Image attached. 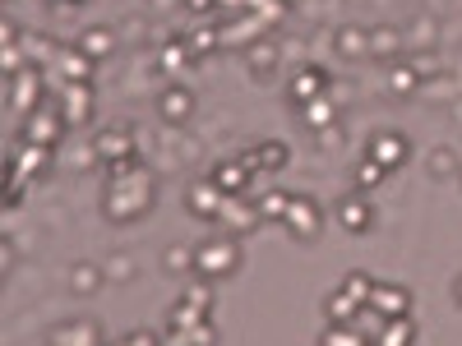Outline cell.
<instances>
[{"mask_svg": "<svg viewBox=\"0 0 462 346\" xmlns=\"http://www.w3.org/2000/svg\"><path fill=\"white\" fill-rule=\"evenodd\" d=\"M158 204V176L139 162H116L106 167V185H102V217L125 226L152 213Z\"/></svg>", "mask_w": 462, "mask_h": 346, "instance_id": "6da1fadb", "label": "cell"}, {"mask_svg": "<svg viewBox=\"0 0 462 346\" xmlns=\"http://www.w3.org/2000/svg\"><path fill=\"white\" fill-rule=\"evenodd\" d=\"M236 268H241V236L217 231V236H208V241L195 245V273L204 282H226Z\"/></svg>", "mask_w": 462, "mask_h": 346, "instance_id": "7a4b0ae2", "label": "cell"}, {"mask_svg": "<svg viewBox=\"0 0 462 346\" xmlns=\"http://www.w3.org/2000/svg\"><path fill=\"white\" fill-rule=\"evenodd\" d=\"M42 102H47V79H42V69H37V65H23V69L5 74V106L10 111L28 115Z\"/></svg>", "mask_w": 462, "mask_h": 346, "instance_id": "3957f363", "label": "cell"}, {"mask_svg": "<svg viewBox=\"0 0 462 346\" xmlns=\"http://www.w3.org/2000/svg\"><path fill=\"white\" fill-rule=\"evenodd\" d=\"M65 115H60V102H42L37 111H28L23 115V125H19V139H28V143H42V148H56V143H65Z\"/></svg>", "mask_w": 462, "mask_h": 346, "instance_id": "277c9868", "label": "cell"}, {"mask_svg": "<svg viewBox=\"0 0 462 346\" xmlns=\"http://www.w3.org/2000/svg\"><path fill=\"white\" fill-rule=\"evenodd\" d=\"M134 148H139V134H134V125H125V121L106 125V130L93 139V152H97V162H102V167L134 162Z\"/></svg>", "mask_w": 462, "mask_h": 346, "instance_id": "5b68a950", "label": "cell"}, {"mask_svg": "<svg viewBox=\"0 0 462 346\" xmlns=\"http://www.w3.org/2000/svg\"><path fill=\"white\" fill-rule=\"evenodd\" d=\"M222 204H226V189H222V185H217L213 176H195V180L185 185V213H189V217L217 222Z\"/></svg>", "mask_w": 462, "mask_h": 346, "instance_id": "8992f818", "label": "cell"}, {"mask_svg": "<svg viewBox=\"0 0 462 346\" xmlns=\"http://www.w3.org/2000/svg\"><path fill=\"white\" fill-rule=\"evenodd\" d=\"M282 226H287V236H296V241H315L324 231V208L310 195H291V208H287Z\"/></svg>", "mask_w": 462, "mask_h": 346, "instance_id": "52a82bcc", "label": "cell"}, {"mask_svg": "<svg viewBox=\"0 0 462 346\" xmlns=\"http://www.w3.org/2000/svg\"><path fill=\"white\" fill-rule=\"evenodd\" d=\"M51 152L56 148H42V143H28V139H14L10 143V176L19 180H37L51 171Z\"/></svg>", "mask_w": 462, "mask_h": 346, "instance_id": "ba28073f", "label": "cell"}, {"mask_svg": "<svg viewBox=\"0 0 462 346\" xmlns=\"http://www.w3.org/2000/svg\"><path fill=\"white\" fill-rule=\"evenodd\" d=\"M365 158H374L383 171H402L411 162V139L398 134V130H379L370 139V148H365Z\"/></svg>", "mask_w": 462, "mask_h": 346, "instance_id": "9c48e42d", "label": "cell"}, {"mask_svg": "<svg viewBox=\"0 0 462 346\" xmlns=\"http://www.w3.org/2000/svg\"><path fill=\"white\" fill-rule=\"evenodd\" d=\"M236 158H241L254 176H273V171H282V167L291 162V148H287L282 139H259V143H250L245 152H236Z\"/></svg>", "mask_w": 462, "mask_h": 346, "instance_id": "30bf717a", "label": "cell"}, {"mask_svg": "<svg viewBox=\"0 0 462 346\" xmlns=\"http://www.w3.org/2000/svg\"><path fill=\"white\" fill-rule=\"evenodd\" d=\"M254 226H263L259 204H250L241 195H226V204L217 213V231H226V236H245V231H254Z\"/></svg>", "mask_w": 462, "mask_h": 346, "instance_id": "8fae6325", "label": "cell"}, {"mask_svg": "<svg viewBox=\"0 0 462 346\" xmlns=\"http://www.w3.org/2000/svg\"><path fill=\"white\" fill-rule=\"evenodd\" d=\"M287 97L296 106H310V102L328 97V69L324 65H300L291 79H287Z\"/></svg>", "mask_w": 462, "mask_h": 346, "instance_id": "7c38bea8", "label": "cell"}, {"mask_svg": "<svg viewBox=\"0 0 462 346\" xmlns=\"http://www.w3.org/2000/svg\"><path fill=\"white\" fill-rule=\"evenodd\" d=\"M93 84H60V115L69 130H84L93 121Z\"/></svg>", "mask_w": 462, "mask_h": 346, "instance_id": "4fadbf2b", "label": "cell"}, {"mask_svg": "<svg viewBox=\"0 0 462 346\" xmlns=\"http://www.w3.org/2000/svg\"><path fill=\"white\" fill-rule=\"evenodd\" d=\"M47 346H106V332L97 319H65L51 328Z\"/></svg>", "mask_w": 462, "mask_h": 346, "instance_id": "5bb4252c", "label": "cell"}, {"mask_svg": "<svg viewBox=\"0 0 462 346\" xmlns=\"http://www.w3.org/2000/svg\"><path fill=\"white\" fill-rule=\"evenodd\" d=\"M333 217H337V226H342V231H352V236H361V231H370V226H374V208H370V199L361 195V189L342 195V199H337V208H333Z\"/></svg>", "mask_w": 462, "mask_h": 346, "instance_id": "9a60e30c", "label": "cell"}, {"mask_svg": "<svg viewBox=\"0 0 462 346\" xmlns=\"http://www.w3.org/2000/svg\"><path fill=\"white\" fill-rule=\"evenodd\" d=\"M259 37H268V23L259 19V14H231L226 23H222V47H241V51H250Z\"/></svg>", "mask_w": 462, "mask_h": 346, "instance_id": "2e32d148", "label": "cell"}, {"mask_svg": "<svg viewBox=\"0 0 462 346\" xmlns=\"http://www.w3.org/2000/svg\"><path fill=\"white\" fill-rule=\"evenodd\" d=\"M370 310L383 314V319H407V314H411V291H407L402 282H374Z\"/></svg>", "mask_w": 462, "mask_h": 346, "instance_id": "e0dca14e", "label": "cell"}, {"mask_svg": "<svg viewBox=\"0 0 462 346\" xmlns=\"http://www.w3.org/2000/svg\"><path fill=\"white\" fill-rule=\"evenodd\" d=\"M51 69L60 74V84H93V69H97V60H88L79 47H56Z\"/></svg>", "mask_w": 462, "mask_h": 346, "instance_id": "ac0fdd59", "label": "cell"}, {"mask_svg": "<svg viewBox=\"0 0 462 346\" xmlns=\"http://www.w3.org/2000/svg\"><path fill=\"white\" fill-rule=\"evenodd\" d=\"M158 115H162V121H171V125L189 121V115H195V93L180 88V84H171V88L158 97Z\"/></svg>", "mask_w": 462, "mask_h": 346, "instance_id": "d6986e66", "label": "cell"}, {"mask_svg": "<svg viewBox=\"0 0 462 346\" xmlns=\"http://www.w3.org/2000/svg\"><path fill=\"white\" fill-rule=\"evenodd\" d=\"M74 47H79L88 60H97V65H102V60L116 51V32H111L106 23H88V28L79 32V42H74Z\"/></svg>", "mask_w": 462, "mask_h": 346, "instance_id": "ffe728a7", "label": "cell"}, {"mask_svg": "<svg viewBox=\"0 0 462 346\" xmlns=\"http://www.w3.org/2000/svg\"><path fill=\"white\" fill-rule=\"evenodd\" d=\"M222 189H226V195H245V189H250V180H254V171L241 162V158H231V162H217L213 171H208Z\"/></svg>", "mask_w": 462, "mask_h": 346, "instance_id": "44dd1931", "label": "cell"}, {"mask_svg": "<svg viewBox=\"0 0 462 346\" xmlns=\"http://www.w3.org/2000/svg\"><path fill=\"white\" fill-rule=\"evenodd\" d=\"M213 314H204V310H195L189 300H176L171 310H167V323H162V332H189V328H199V323H208Z\"/></svg>", "mask_w": 462, "mask_h": 346, "instance_id": "7402d4cb", "label": "cell"}, {"mask_svg": "<svg viewBox=\"0 0 462 346\" xmlns=\"http://www.w3.org/2000/svg\"><path fill=\"white\" fill-rule=\"evenodd\" d=\"M158 65H162V74H180V69L195 65V51H189L185 37H171V42H162V51H158Z\"/></svg>", "mask_w": 462, "mask_h": 346, "instance_id": "603a6c76", "label": "cell"}, {"mask_svg": "<svg viewBox=\"0 0 462 346\" xmlns=\"http://www.w3.org/2000/svg\"><path fill=\"white\" fill-rule=\"evenodd\" d=\"M361 310H365V305H356V300L346 296L342 287L324 296V319H328V323H352V319H356Z\"/></svg>", "mask_w": 462, "mask_h": 346, "instance_id": "cb8c5ba5", "label": "cell"}, {"mask_svg": "<svg viewBox=\"0 0 462 346\" xmlns=\"http://www.w3.org/2000/svg\"><path fill=\"white\" fill-rule=\"evenodd\" d=\"M374 346H416V323H411V314L383 323L379 337H374Z\"/></svg>", "mask_w": 462, "mask_h": 346, "instance_id": "d4e9b609", "label": "cell"}, {"mask_svg": "<svg viewBox=\"0 0 462 346\" xmlns=\"http://www.w3.org/2000/svg\"><path fill=\"white\" fill-rule=\"evenodd\" d=\"M319 346H374L356 323H328L324 332H319Z\"/></svg>", "mask_w": 462, "mask_h": 346, "instance_id": "484cf974", "label": "cell"}, {"mask_svg": "<svg viewBox=\"0 0 462 346\" xmlns=\"http://www.w3.org/2000/svg\"><path fill=\"white\" fill-rule=\"evenodd\" d=\"M300 115H305V125L310 130H333L337 125V102H328V97H319V102H310V106H300Z\"/></svg>", "mask_w": 462, "mask_h": 346, "instance_id": "4316f807", "label": "cell"}, {"mask_svg": "<svg viewBox=\"0 0 462 346\" xmlns=\"http://www.w3.org/2000/svg\"><path fill=\"white\" fill-rule=\"evenodd\" d=\"M337 51L342 56H370L374 51V37L365 28H337Z\"/></svg>", "mask_w": 462, "mask_h": 346, "instance_id": "83f0119b", "label": "cell"}, {"mask_svg": "<svg viewBox=\"0 0 462 346\" xmlns=\"http://www.w3.org/2000/svg\"><path fill=\"white\" fill-rule=\"evenodd\" d=\"M254 204H259L263 222H282V217H287V208H291V195H287V189H263V195H259Z\"/></svg>", "mask_w": 462, "mask_h": 346, "instance_id": "f1b7e54d", "label": "cell"}, {"mask_svg": "<svg viewBox=\"0 0 462 346\" xmlns=\"http://www.w3.org/2000/svg\"><path fill=\"white\" fill-rule=\"evenodd\" d=\"M167 346H217V328L208 319V323L189 328V332H167Z\"/></svg>", "mask_w": 462, "mask_h": 346, "instance_id": "f546056e", "label": "cell"}, {"mask_svg": "<svg viewBox=\"0 0 462 346\" xmlns=\"http://www.w3.org/2000/svg\"><path fill=\"white\" fill-rule=\"evenodd\" d=\"M185 42H189V51H195V56H204V51H217V47H222V28H213V23H199V28H189V32H185Z\"/></svg>", "mask_w": 462, "mask_h": 346, "instance_id": "4dcf8cb0", "label": "cell"}, {"mask_svg": "<svg viewBox=\"0 0 462 346\" xmlns=\"http://www.w3.org/2000/svg\"><path fill=\"white\" fill-rule=\"evenodd\" d=\"M69 287L79 291V296H93V291L102 287V268H97V263H79V268L69 273Z\"/></svg>", "mask_w": 462, "mask_h": 346, "instance_id": "1f68e13d", "label": "cell"}, {"mask_svg": "<svg viewBox=\"0 0 462 346\" xmlns=\"http://www.w3.org/2000/svg\"><path fill=\"white\" fill-rule=\"evenodd\" d=\"M337 287H342L346 296H352L356 305H370V296H374V278H370V273H346Z\"/></svg>", "mask_w": 462, "mask_h": 346, "instance_id": "d6a6232c", "label": "cell"}, {"mask_svg": "<svg viewBox=\"0 0 462 346\" xmlns=\"http://www.w3.org/2000/svg\"><path fill=\"white\" fill-rule=\"evenodd\" d=\"M245 56H250V65H254L259 74H268V69H273V60H278V42H273V37H259Z\"/></svg>", "mask_w": 462, "mask_h": 346, "instance_id": "836d02e7", "label": "cell"}, {"mask_svg": "<svg viewBox=\"0 0 462 346\" xmlns=\"http://www.w3.org/2000/svg\"><path fill=\"white\" fill-rule=\"evenodd\" d=\"M180 300H189L195 310L213 314V305H217V287H208V282H195V287H185V291H180Z\"/></svg>", "mask_w": 462, "mask_h": 346, "instance_id": "e575fe53", "label": "cell"}, {"mask_svg": "<svg viewBox=\"0 0 462 346\" xmlns=\"http://www.w3.org/2000/svg\"><path fill=\"white\" fill-rule=\"evenodd\" d=\"M416 84H420V74H416V65H393V69H389V88H393L398 97L416 93Z\"/></svg>", "mask_w": 462, "mask_h": 346, "instance_id": "d590c367", "label": "cell"}, {"mask_svg": "<svg viewBox=\"0 0 462 346\" xmlns=\"http://www.w3.org/2000/svg\"><path fill=\"white\" fill-rule=\"evenodd\" d=\"M383 176H389V171H383V167H379L374 158H361V162H356V176H352V180H356V189H361V195H365V189L383 185Z\"/></svg>", "mask_w": 462, "mask_h": 346, "instance_id": "8d00e7d4", "label": "cell"}, {"mask_svg": "<svg viewBox=\"0 0 462 346\" xmlns=\"http://www.w3.org/2000/svg\"><path fill=\"white\" fill-rule=\"evenodd\" d=\"M245 10H250V14H259L268 28H273V23L287 14V0H245Z\"/></svg>", "mask_w": 462, "mask_h": 346, "instance_id": "74e56055", "label": "cell"}, {"mask_svg": "<svg viewBox=\"0 0 462 346\" xmlns=\"http://www.w3.org/2000/svg\"><path fill=\"white\" fill-rule=\"evenodd\" d=\"M162 268H167V273H180V268H195V250H167L162 254Z\"/></svg>", "mask_w": 462, "mask_h": 346, "instance_id": "f35d334b", "label": "cell"}, {"mask_svg": "<svg viewBox=\"0 0 462 346\" xmlns=\"http://www.w3.org/2000/svg\"><path fill=\"white\" fill-rule=\"evenodd\" d=\"M111 346H162V337L148 332V328H134V332H125L121 341H111Z\"/></svg>", "mask_w": 462, "mask_h": 346, "instance_id": "ab89813d", "label": "cell"}, {"mask_svg": "<svg viewBox=\"0 0 462 346\" xmlns=\"http://www.w3.org/2000/svg\"><path fill=\"white\" fill-rule=\"evenodd\" d=\"M23 185H28V180H19V176H10V171H5V208H19Z\"/></svg>", "mask_w": 462, "mask_h": 346, "instance_id": "60d3db41", "label": "cell"}, {"mask_svg": "<svg viewBox=\"0 0 462 346\" xmlns=\"http://www.w3.org/2000/svg\"><path fill=\"white\" fill-rule=\"evenodd\" d=\"M189 14H217V0H185Z\"/></svg>", "mask_w": 462, "mask_h": 346, "instance_id": "b9f144b4", "label": "cell"}, {"mask_svg": "<svg viewBox=\"0 0 462 346\" xmlns=\"http://www.w3.org/2000/svg\"><path fill=\"white\" fill-rule=\"evenodd\" d=\"M217 14H245V0H217Z\"/></svg>", "mask_w": 462, "mask_h": 346, "instance_id": "7bdbcfd3", "label": "cell"}, {"mask_svg": "<svg viewBox=\"0 0 462 346\" xmlns=\"http://www.w3.org/2000/svg\"><path fill=\"white\" fill-rule=\"evenodd\" d=\"M448 167H453L448 152H435V158H430V171H448Z\"/></svg>", "mask_w": 462, "mask_h": 346, "instance_id": "ee69618b", "label": "cell"}, {"mask_svg": "<svg viewBox=\"0 0 462 346\" xmlns=\"http://www.w3.org/2000/svg\"><path fill=\"white\" fill-rule=\"evenodd\" d=\"M0 250H5V254H0V263H5V273H10V263H14V241H5Z\"/></svg>", "mask_w": 462, "mask_h": 346, "instance_id": "f6af8a7d", "label": "cell"}, {"mask_svg": "<svg viewBox=\"0 0 462 346\" xmlns=\"http://www.w3.org/2000/svg\"><path fill=\"white\" fill-rule=\"evenodd\" d=\"M453 300L462 305V273H457V282H453Z\"/></svg>", "mask_w": 462, "mask_h": 346, "instance_id": "bcb514c9", "label": "cell"}, {"mask_svg": "<svg viewBox=\"0 0 462 346\" xmlns=\"http://www.w3.org/2000/svg\"><path fill=\"white\" fill-rule=\"evenodd\" d=\"M51 5H65L69 10V5H84V0H51Z\"/></svg>", "mask_w": 462, "mask_h": 346, "instance_id": "7dc6e473", "label": "cell"}]
</instances>
